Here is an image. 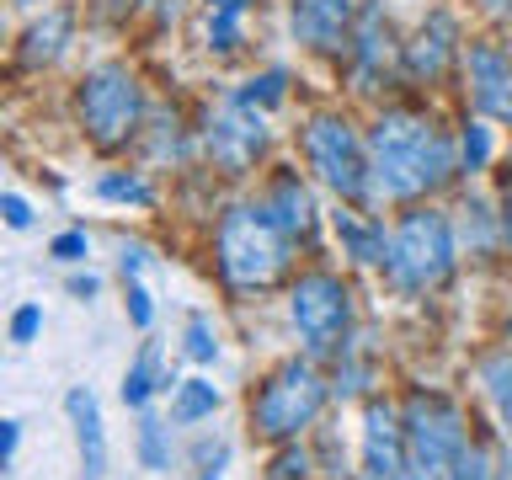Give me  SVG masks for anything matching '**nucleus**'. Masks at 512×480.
<instances>
[{
  "label": "nucleus",
  "instance_id": "nucleus-34",
  "mask_svg": "<svg viewBox=\"0 0 512 480\" xmlns=\"http://www.w3.org/2000/svg\"><path fill=\"white\" fill-rule=\"evenodd\" d=\"M272 470H278L272 480H294V475H304V454H283L278 464H272Z\"/></svg>",
  "mask_w": 512,
  "mask_h": 480
},
{
  "label": "nucleus",
  "instance_id": "nucleus-31",
  "mask_svg": "<svg viewBox=\"0 0 512 480\" xmlns=\"http://www.w3.org/2000/svg\"><path fill=\"white\" fill-rule=\"evenodd\" d=\"M48 251H54L59 262H80V256H86V235H80V230H70V235H59Z\"/></svg>",
  "mask_w": 512,
  "mask_h": 480
},
{
  "label": "nucleus",
  "instance_id": "nucleus-23",
  "mask_svg": "<svg viewBox=\"0 0 512 480\" xmlns=\"http://www.w3.org/2000/svg\"><path fill=\"white\" fill-rule=\"evenodd\" d=\"M139 459H144V470H166L171 454H166V422H144L139 427Z\"/></svg>",
  "mask_w": 512,
  "mask_h": 480
},
{
  "label": "nucleus",
  "instance_id": "nucleus-19",
  "mask_svg": "<svg viewBox=\"0 0 512 480\" xmlns=\"http://www.w3.org/2000/svg\"><path fill=\"white\" fill-rule=\"evenodd\" d=\"M214 411H219V390L208 379H187L182 390H176V406H171L176 422H203V416H214Z\"/></svg>",
  "mask_w": 512,
  "mask_h": 480
},
{
  "label": "nucleus",
  "instance_id": "nucleus-18",
  "mask_svg": "<svg viewBox=\"0 0 512 480\" xmlns=\"http://www.w3.org/2000/svg\"><path fill=\"white\" fill-rule=\"evenodd\" d=\"M251 0H208V16H203V38L208 48H219V54H230L240 43V16H246Z\"/></svg>",
  "mask_w": 512,
  "mask_h": 480
},
{
  "label": "nucleus",
  "instance_id": "nucleus-12",
  "mask_svg": "<svg viewBox=\"0 0 512 480\" xmlns=\"http://www.w3.org/2000/svg\"><path fill=\"white\" fill-rule=\"evenodd\" d=\"M470 91L480 112L512 123V48H496V43L470 48Z\"/></svg>",
  "mask_w": 512,
  "mask_h": 480
},
{
  "label": "nucleus",
  "instance_id": "nucleus-37",
  "mask_svg": "<svg viewBox=\"0 0 512 480\" xmlns=\"http://www.w3.org/2000/svg\"><path fill=\"white\" fill-rule=\"evenodd\" d=\"M480 6H486L491 16H502V22H512V0H480Z\"/></svg>",
  "mask_w": 512,
  "mask_h": 480
},
{
  "label": "nucleus",
  "instance_id": "nucleus-38",
  "mask_svg": "<svg viewBox=\"0 0 512 480\" xmlns=\"http://www.w3.org/2000/svg\"><path fill=\"white\" fill-rule=\"evenodd\" d=\"M507 230H512V182H507Z\"/></svg>",
  "mask_w": 512,
  "mask_h": 480
},
{
  "label": "nucleus",
  "instance_id": "nucleus-3",
  "mask_svg": "<svg viewBox=\"0 0 512 480\" xmlns=\"http://www.w3.org/2000/svg\"><path fill=\"white\" fill-rule=\"evenodd\" d=\"M384 272L406 294L438 288L454 272V230H448V219L438 208H416V214H406L395 224L390 251H384Z\"/></svg>",
  "mask_w": 512,
  "mask_h": 480
},
{
  "label": "nucleus",
  "instance_id": "nucleus-16",
  "mask_svg": "<svg viewBox=\"0 0 512 480\" xmlns=\"http://www.w3.org/2000/svg\"><path fill=\"white\" fill-rule=\"evenodd\" d=\"M64 43H70V16H64V11H48L43 22L27 27L22 59H27V64H54V59L64 54Z\"/></svg>",
  "mask_w": 512,
  "mask_h": 480
},
{
  "label": "nucleus",
  "instance_id": "nucleus-32",
  "mask_svg": "<svg viewBox=\"0 0 512 480\" xmlns=\"http://www.w3.org/2000/svg\"><path fill=\"white\" fill-rule=\"evenodd\" d=\"M128 315H134V326H139V331L150 326V315H155V310H150V294H144L139 283H128Z\"/></svg>",
  "mask_w": 512,
  "mask_h": 480
},
{
  "label": "nucleus",
  "instance_id": "nucleus-4",
  "mask_svg": "<svg viewBox=\"0 0 512 480\" xmlns=\"http://www.w3.org/2000/svg\"><path fill=\"white\" fill-rule=\"evenodd\" d=\"M464 443V416L448 395H416L406 406V480H454Z\"/></svg>",
  "mask_w": 512,
  "mask_h": 480
},
{
  "label": "nucleus",
  "instance_id": "nucleus-9",
  "mask_svg": "<svg viewBox=\"0 0 512 480\" xmlns=\"http://www.w3.org/2000/svg\"><path fill=\"white\" fill-rule=\"evenodd\" d=\"M262 150H267V118L256 107H246V102H230L214 118V128H208V155H214L224 171L256 166Z\"/></svg>",
  "mask_w": 512,
  "mask_h": 480
},
{
  "label": "nucleus",
  "instance_id": "nucleus-14",
  "mask_svg": "<svg viewBox=\"0 0 512 480\" xmlns=\"http://www.w3.org/2000/svg\"><path fill=\"white\" fill-rule=\"evenodd\" d=\"M64 411H70V422H75L80 475H86V480H102V470H107V432H102V411H96V395L86 390V384H75V390L64 395Z\"/></svg>",
  "mask_w": 512,
  "mask_h": 480
},
{
  "label": "nucleus",
  "instance_id": "nucleus-29",
  "mask_svg": "<svg viewBox=\"0 0 512 480\" xmlns=\"http://www.w3.org/2000/svg\"><path fill=\"white\" fill-rule=\"evenodd\" d=\"M187 352H192L198 363L219 358V342H214V331H208V320H192V326H187Z\"/></svg>",
  "mask_w": 512,
  "mask_h": 480
},
{
  "label": "nucleus",
  "instance_id": "nucleus-15",
  "mask_svg": "<svg viewBox=\"0 0 512 480\" xmlns=\"http://www.w3.org/2000/svg\"><path fill=\"white\" fill-rule=\"evenodd\" d=\"M262 208L278 219V230L288 240H310L315 235V198H310V187H304L299 176H278V182H272V198Z\"/></svg>",
  "mask_w": 512,
  "mask_h": 480
},
{
  "label": "nucleus",
  "instance_id": "nucleus-13",
  "mask_svg": "<svg viewBox=\"0 0 512 480\" xmlns=\"http://www.w3.org/2000/svg\"><path fill=\"white\" fill-rule=\"evenodd\" d=\"M459 54V32H454V16L432 11L422 27H416V38L406 43V75L416 80H438L448 70V59Z\"/></svg>",
  "mask_w": 512,
  "mask_h": 480
},
{
  "label": "nucleus",
  "instance_id": "nucleus-33",
  "mask_svg": "<svg viewBox=\"0 0 512 480\" xmlns=\"http://www.w3.org/2000/svg\"><path fill=\"white\" fill-rule=\"evenodd\" d=\"M0 208H6V224H11V230H27V224H32V208L16 198V192H6V198H0Z\"/></svg>",
  "mask_w": 512,
  "mask_h": 480
},
{
  "label": "nucleus",
  "instance_id": "nucleus-10",
  "mask_svg": "<svg viewBox=\"0 0 512 480\" xmlns=\"http://www.w3.org/2000/svg\"><path fill=\"white\" fill-rule=\"evenodd\" d=\"M363 470L368 480H406V427L384 400L363 411Z\"/></svg>",
  "mask_w": 512,
  "mask_h": 480
},
{
  "label": "nucleus",
  "instance_id": "nucleus-25",
  "mask_svg": "<svg viewBox=\"0 0 512 480\" xmlns=\"http://www.w3.org/2000/svg\"><path fill=\"white\" fill-rule=\"evenodd\" d=\"M224 459H230V443H214V438H203L198 448H192V464H198V480H219V475H224Z\"/></svg>",
  "mask_w": 512,
  "mask_h": 480
},
{
  "label": "nucleus",
  "instance_id": "nucleus-30",
  "mask_svg": "<svg viewBox=\"0 0 512 480\" xmlns=\"http://www.w3.org/2000/svg\"><path fill=\"white\" fill-rule=\"evenodd\" d=\"M38 326H43V310H38V304H27V310L11 315V336H16V342H32V336H38Z\"/></svg>",
  "mask_w": 512,
  "mask_h": 480
},
{
  "label": "nucleus",
  "instance_id": "nucleus-5",
  "mask_svg": "<svg viewBox=\"0 0 512 480\" xmlns=\"http://www.w3.org/2000/svg\"><path fill=\"white\" fill-rule=\"evenodd\" d=\"M320 406H326V384H320V374L310 363L294 358L262 384V395H256V406H251V422L262 438H299V432L320 416Z\"/></svg>",
  "mask_w": 512,
  "mask_h": 480
},
{
  "label": "nucleus",
  "instance_id": "nucleus-2",
  "mask_svg": "<svg viewBox=\"0 0 512 480\" xmlns=\"http://www.w3.org/2000/svg\"><path fill=\"white\" fill-rule=\"evenodd\" d=\"M219 267L235 288H267L283 278L288 267V235L267 208L240 203L219 224Z\"/></svg>",
  "mask_w": 512,
  "mask_h": 480
},
{
  "label": "nucleus",
  "instance_id": "nucleus-24",
  "mask_svg": "<svg viewBox=\"0 0 512 480\" xmlns=\"http://www.w3.org/2000/svg\"><path fill=\"white\" fill-rule=\"evenodd\" d=\"M235 102H246V107H272V102H283V70H267L262 80H246V91H240Z\"/></svg>",
  "mask_w": 512,
  "mask_h": 480
},
{
  "label": "nucleus",
  "instance_id": "nucleus-22",
  "mask_svg": "<svg viewBox=\"0 0 512 480\" xmlns=\"http://www.w3.org/2000/svg\"><path fill=\"white\" fill-rule=\"evenodd\" d=\"M486 395H491L496 416H502V427L512 432V352H502V358L486 363Z\"/></svg>",
  "mask_w": 512,
  "mask_h": 480
},
{
  "label": "nucleus",
  "instance_id": "nucleus-26",
  "mask_svg": "<svg viewBox=\"0 0 512 480\" xmlns=\"http://www.w3.org/2000/svg\"><path fill=\"white\" fill-rule=\"evenodd\" d=\"M459 155H464V171H480L491 160V134L480 123H470V128H464V139H459Z\"/></svg>",
  "mask_w": 512,
  "mask_h": 480
},
{
  "label": "nucleus",
  "instance_id": "nucleus-27",
  "mask_svg": "<svg viewBox=\"0 0 512 480\" xmlns=\"http://www.w3.org/2000/svg\"><path fill=\"white\" fill-rule=\"evenodd\" d=\"M102 198H123V203H150V187L139 182V176H102Z\"/></svg>",
  "mask_w": 512,
  "mask_h": 480
},
{
  "label": "nucleus",
  "instance_id": "nucleus-6",
  "mask_svg": "<svg viewBox=\"0 0 512 480\" xmlns=\"http://www.w3.org/2000/svg\"><path fill=\"white\" fill-rule=\"evenodd\" d=\"M304 150H310V166L320 171V182H326L336 198H347V203L368 198L374 166H368V144L352 134L347 118H315L304 128Z\"/></svg>",
  "mask_w": 512,
  "mask_h": 480
},
{
  "label": "nucleus",
  "instance_id": "nucleus-20",
  "mask_svg": "<svg viewBox=\"0 0 512 480\" xmlns=\"http://www.w3.org/2000/svg\"><path fill=\"white\" fill-rule=\"evenodd\" d=\"M358 64H363V80L379 75V64H390V27L379 16H368L363 32H358Z\"/></svg>",
  "mask_w": 512,
  "mask_h": 480
},
{
  "label": "nucleus",
  "instance_id": "nucleus-17",
  "mask_svg": "<svg viewBox=\"0 0 512 480\" xmlns=\"http://www.w3.org/2000/svg\"><path fill=\"white\" fill-rule=\"evenodd\" d=\"M336 235H342L347 256H358V262H384V251H390L379 224H368L358 214H336Z\"/></svg>",
  "mask_w": 512,
  "mask_h": 480
},
{
  "label": "nucleus",
  "instance_id": "nucleus-11",
  "mask_svg": "<svg viewBox=\"0 0 512 480\" xmlns=\"http://www.w3.org/2000/svg\"><path fill=\"white\" fill-rule=\"evenodd\" d=\"M294 16V38L320 48V54H331V48H342L352 38V16H358V0H294L288 6Z\"/></svg>",
  "mask_w": 512,
  "mask_h": 480
},
{
  "label": "nucleus",
  "instance_id": "nucleus-8",
  "mask_svg": "<svg viewBox=\"0 0 512 480\" xmlns=\"http://www.w3.org/2000/svg\"><path fill=\"white\" fill-rule=\"evenodd\" d=\"M288 315H294L304 347H310L315 358H326V352L342 347V336L352 326V299H347L342 278H331V272H310V278L294 283Z\"/></svg>",
  "mask_w": 512,
  "mask_h": 480
},
{
  "label": "nucleus",
  "instance_id": "nucleus-28",
  "mask_svg": "<svg viewBox=\"0 0 512 480\" xmlns=\"http://www.w3.org/2000/svg\"><path fill=\"white\" fill-rule=\"evenodd\" d=\"M454 480H491V454L480 443H464V454L454 464Z\"/></svg>",
  "mask_w": 512,
  "mask_h": 480
},
{
  "label": "nucleus",
  "instance_id": "nucleus-1",
  "mask_svg": "<svg viewBox=\"0 0 512 480\" xmlns=\"http://www.w3.org/2000/svg\"><path fill=\"white\" fill-rule=\"evenodd\" d=\"M368 166H374V187L384 198H416V192H432L448 182L454 150L416 112H384L374 134H368Z\"/></svg>",
  "mask_w": 512,
  "mask_h": 480
},
{
  "label": "nucleus",
  "instance_id": "nucleus-7",
  "mask_svg": "<svg viewBox=\"0 0 512 480\" xmlns=\"http://www.w3.org/2000/svg\"><path fill=\"white\" fill-rule=\"evenodd\" d=\"M139 118H144V96L123 64H102V70L80 80V123L91 128L96 144H107V150L123 144L139 128Z\"/></svg>",
  "mask_w": 512,
  "mask_h": 480
},
{
  "label": "nucleus",
  "instance_id": "nucleus-21",
  "mask_svg": "<svg viewBox=\"0 0 512 480\" xmlns=\"http://www.w3.org/2000/svg\"><path fill=\"white\" fill-rule=\"evenodd\" d=\"M155 374H160V352H155V347H144V352H139V363L123 374V406H144V400L155 395Z\"/></svg>",
  "mask_w": 512,
  "mask_h": 480
},
{
  "label": "nucleus",
  "instance_id": "nucleus-35",
  "mask_svg": "<svg viewBox=\"0 0 512 480\" xmlns=\"http://www.w3.org/2000/svg\"><path fill=\"white\" fill-rule=\"evenodd\" d=\"M16 438H22V427H16V422H6V432H0V459H16Z\"/></svg>",
  "mask_w": 512,
  "mask_h": 480
},
{
  "label": "nucleus",
  "instance_id": "nucleus-36",
  "mask_svg": "<svg viewBox=\"0 0 512 480\" xmlns=\"http://www.w3.org/2000/svg\"><path fill=\"white\" fill-rule=\"evenodd\" d=\"M144 262H150V251H144V246H123V272H139Z\"/></svg>",
  "mask_w": 512,
  "mask_h": 480
}]
</instances>
